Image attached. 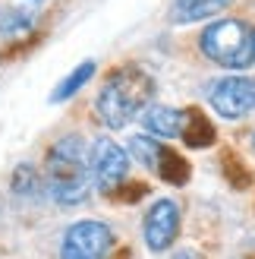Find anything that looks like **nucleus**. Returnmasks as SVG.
<instances>
[{
    "label": "nucleus",
    "instance_id": "nucleus-1",
    "mask_svg": "<svg viewBox=\"0 0 255 259\" xmlns=\"http://www.w3.org/2000/svg\"><path fill=\"white\" fill-rule=\"evenodd\" d=\"M47 193L60 205H79L88 196L92 187V171H88V149L79 136H63L47 152Z\"/></svg>",
    "mask_w": 255,
    "mask_h": 259
},
{
    "label": "nucleus",
    "instance_id": "nucleus-2",
    "mask_svg": "<svg viewBox=\"0 0 255 259\" xmlns=\"http://www.w3.org/2000/svg\"><path fill=\"white\" fill-rule=\"evenodd\" d=\"M151 79L142 70H120L113 73L110 79L104 82V89L98 92L95 101V111H98V120L104 123L107 130H123L142 108H148V98H151Z\"/></svg>",
    "mask_w": 255,
    "mask_h": 259
},
{
    "label": "nucleus",
    "instance_id": "nucleus-3",
    "mask_svg": "<svg viewBox=\"0 0 255 259\" xmlns=\"http://www.w3.org/2000/svg\"><path fill=\"white\" fill-rule=\"evenodd\" d=\"M202 54L227 70H243L252 63V32L239 19H218L202 32Z\"/></svg>",
    "mask_w": 255,
    "mask_h": 259
},
{
    "label": "nucleus",
    "instance_id": "nucleus-4",
    "mask_svg": "<svg viewBox=\"0 0 255 259\" xmlns=\"http://www.w3.org/2000/svg\"><path fill=\"white\" fill-rule=\"evenodd\" d=\"M208 105L214 108V114L224 120H239L246 114L255 111V76H221V79H211L205 89Z\"/></svg>",
    "mask_w": 255,
    "mask_h": 259
},
{
    "label": "nucleus",
    "instance_id": "nucleus-5",
    "mask_svg": "<svg viewBox=\"0 0 255 259\" xmlns=\"http://www.w3.org/2000/svg\"><path fill=\"white\" fill-rule=\"evenodd\" d=\"M113 247V231L104 222L85 218L67 228L60 243V259H107Z\"/></svg>",
    "mask_w": 255,
    "mask_h": 259
},
{
    "label": "nucleus",
    "instance_id": "nucleus-6",
    "mask_svg": "<svg viewBox=\"0 0 255 259\" xmlns=\"http://www.w3.org/2000/svg\"><path fill=\"white\" fill-rule=\"evenodd\" d=\"M88 171H92L98 190H117L126 174H130V155H126L123 146H117L110 136H98L88 149Z\"/></svg>",
    "mask_w": 255,
    "mask_h": 259
},
{
    "label": "nucleus",
    "instance_id": "nucleus-7",
    "mask_svg": "<svg viewBox=\"0 0 255 259\" xmlns=\"http://www.w3.org/2000/svg\"><path fill=\"white\" fill-rule=\"evenodd\" d=\"M130 152L136 161H142L148 171H155L158 177L170 180V184H183L186 180V161H180V155H173L161 139L155 136H133L130 139Z\"/></svg>",
    "mask_w": 255,
    "mask_h": 259
},
{
    "label": "nucleus",
    "instance_id": "nucleus-8",
    "mask_svg": "<svg viewBox=\"0 0 255 259\" xmlns=\"http://www.w3.org/2000/svg\"><path fill=\"white\" fill-rule=\"evenodd\" d=\"M142 234H145V243L151 253H167L173 247L176 234H180V205L173 199H158L145 212Z\"/></svg>",
    "mask_w": 255,
    "mask_h": 259
},
{
    "label": "nucleus",
    "instance_id": "nucleus-9",
    "mask_svg": "<svg viewBox=\"0 0 255 259\" xmlns=\"http://www.w3.org/2000/svg\"><path fill=\"white\" fill-rule=\"evenodd\" d=\"M142 123L155 139H173L186 133L189 117L180 108H170V105H148L142 114Z\"/></svg>",
    "mask_w": 255,
    "mask_h": 259
},
{
    "label": "nucleus",
    "instance_id": "nucleus-10",
    "mask_svg": "<svg viewBox=\"0 0 255 259\" xmlns=\"http://www.w3.org/2000/svg\"><path fill=\"white\" fill-rule=\"evenodd\" d=\"M224 7H230V0H173V22L180 25H189V22H202L221 13Z\"/></svg>",
    "mask_w": 255,
    "mask_h": 259
},
{
    "label": "nucleus",
    "instance_id": "nucleus-11",
    "mask_svg": "<svg viewBox=\"0 0 255 259\" xmlns=\"http://www.w3.org/2000/svg\"><path fill=\"white\" fill-rule=\"evenodd\" d=\"M35 13L25 7H4L0 10V35L4 38H19L25 32H32Z\"/></svg>",
    "mask_w": 255,
    "mask_h": 259
},
{
    "label": "nucleus",
    "instance_id": "nucleus-12",
    "mask_svg": "<svg viewBox=\"0 0 255 259\" xmlns=\"http://www.w3.org/2000/svg\"><path fill=\"white\" fill-rule=\"evenodd\" d=\"M92 76H95V60H82L79 67L67 76V79H60V85L50 92V101H67V98H73L88 79H92Z\"/></svg>",
    "mask_w": 255,
    "mask_h": 259
},
{
    "label": "nucleus",
    "instance_id": "nucleus-13",
    "mask_svg": "<svg viewBox=\"0 0 255 259\" xmlns=\"http://www.w3.org/2000/svg\"><path fill=\"white\" fill-rule=\"evenodd\" d=\"M38 187H41V180H38L35 167L32 164H19L16 174H13V193H19V196H35Z\"/></svg>",
    "mask_w": 255,
    "mask_h": 259
},
{
    "label": "nucleus",
    "instance_id": "nucleus-14",
    "mask_svg": "<svg viewBox=\"0 0 255 259\" xmlns=\"http://www.w3.org/2000/svg\"><path fill=\"white\" fill-rule=\"evenodd\" d=\"M252 60H255V32H252Z\"/></svg>",
    "mask_w": 255,
    "mask_h": 259
},
{
    "label": "nucleus",
    "instance_id": "nucleus-15",
    "mask_svg": "<svg viewBox=\"0 0 255 259\" xmlns=\"http://www.w3.org/2000/svg\"><path fill=\"white\" fill-rule=\"evenodd\" d=\"M32 4H35V0H32Z\"/></svg>",
    "mask_w": 255,
    "mask_h": 259
},
{
    "label": "nucleus",
    "instance_id": "nucleus-16",
    "mask_svg": "<svg viewBox=\"0 0 255 259\" xmlns=\"http://www.w3.org/2000/svg\"><path fill=\"white\" fill-rule=\"evenodd\" d=\"M252 142H255V139H252Z\"/></svg>",
    "mask_w": 255,
    "mask_h": 259
}]
</instances>
